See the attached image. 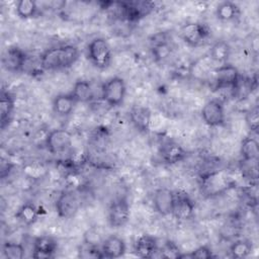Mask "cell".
Returning a JSON list of instances; mask_svg holds the SVG:
<instances>
[{"label":"cell","mask_w":259,"mask_h":259,"mask_svg":"<svg viewBox=\"0 0 259 259\" xmlns=\"http://www.w3.org/2000/svg\"><path fill=\"white\" fill-rule=\"evenodd\" d=\"M79 50L73 45H63L47 49L39 56V65L46 71H56L72 67L79 59Z\"/></svg>","instance_id":"cell-1"},{"label":"cell","mask_w":259,"mask_h":259,"mask_svg":"<svg viewBox=\"0 0 259 259\" xmlns=\"http://www.w3.org/2000/svg\"><path fill=\"white\" fill-rule=\"evenodd\" d=\"M233 185L229 175L224 171H210L199 178V189L205 197H214L225 193Z\"/></svg>","instance_id":"cell-2"},{"label":"cell","mask_w":259,"mask_h":259,"mask_svg":"<svg viewBox=\"0 0 259 259\" xmlns=\"http://www.w3.org/2000/svg\"><path fill=\"white\" fill-rule=\"evenodd\" d=\"M87 57L90 63L100 69H107L112 61V52L104 37H95L87 46Z\"/></svg>","instance_id":"cell-3"},{"label":"cell","mask_w":259,"mask_h":259,"mask_svg":"<svg viewBox=\"0 0 259 259\" xmlns=\"http://www.w3.org/2000/svg\"><path fill=\"white\" fill-rule=\"evenodd\" d=\"M126 94V85L122 78L112 77L101 86V98L110 107L122 104Z\"/></svg>","instance_id":"cell-4"},{"label":"cell","mask_w":259,"mask_h":259,"mask_svg":"<svg viewBox=\"0 0 259 259\" xmlns=\"http://www.w3.org/2000/svg\"><path fill=\"white\" fill-rule=\"evenodd\" d=\"M131 218V206L123 196L113 199L107 210V220L111 228L118 229L124 227Z\"/></svg>","instance_id":"cell-5"},{"label":"cell","mask_w":259,"mask_h":259,"mask_svg":"<svg viewBox=\"0 0 259 259\" xmlns=\"http://www.w3.org/2000/svg\"><path fill=\"white\" fill-rule=\"evenodd\" d=\"M181 38L190 47H198L209 35L208 27L201 22H187L180 30Z\"/></svg>","instance_id":"cell-6"},{"label":"cell","mask_w":259,"mask_h":259,"mask_svg":"<svg viewBox=\"0 0 259 259\" xmlns=\"http://www.w3.org/2000/svg\"><path fill=\"white\" fill-rule=\"evenodd\" d=\"M81 206L79 196L72 190H64L56 200V211L61 219L74 217Z\"/></svg>","instance_id":"cell-7"},{"label":"cell","mask_w":259,"mask_h":259,"mask_svg":"<svg viewBox=\"0 0 259 259\" xmlns=\"http://www.w3.org/2000/svg\"><path fill=\"white\" fill-rule=\"evenodd\" d=\"M72 146V134L65 128L52 130L46 138V147L54 155L68 151Z\"/></svg>","instance_id":"cell-8"},{"label":"cell","mask_w":259,"mask_h":259,"mask_svg":"<svg viewBox=\"0 0 259 259\" xmlns=\"http://www.w3.org/2000/svg\"><path fill=\"white\" fill-rule=\"evenodd\" d=\"M201 118L204 123L210 127H218L225 124V107L221 100L210 99L201 109Z\"/></svg>","instance_id":"cell-9"},{"label":"cell","mask_w":259,"mask_h":259,"mask_svg":"<svg viewBox=\"0 0 259 259\" xmlns=\"http://www.w3.org/2000/svg\"><path fill=\"white\" fill-rule=\"evenodd\" d=\"M121 16L128 22H135L148 15L154 8V3L146 1L117 3Z\"/></svg>","instance_id":"cell-10"},{"label":"cell","mask_w":259,"mask_h":259,"mask_svg":"<svg viewBox=\"0 0 259 259\" xmlns=\"http://www.w3.org/2000/svg\"><path fill=\"white\" fill-rule=\"evenodd\" d=\"M194 202L185 192H175L172 215L180 222H186L194 215Z\"/></svg>","instance_id":"cell-11"},{"label":"cell","mask_w":259,"mask_h":259,"mask_svg":"<svg viewBox=\"0 0 259 259\" xmlns=\"http://www.w3.org/2000/svg\"><path fill=\"white\" fill-rule=\"evenodd\" d=\"M27 56L19 47L10 46L8 47L2 56L3 68L12 73H17L23 70L26 64Z\"/></svg>","instance_id":"cell-12"},{"label":"cell","mask_w":259,"mask_h":259,"mask_svg":"<svg viewBox=\"0 0 259 259\" xmlns=\"http://www.w3.org/2000/svg\"><path fill=\"white\" fill-rule=\"evenodd\" d=\"M213 76L215 89L232 88L240 76V73L235 66L226 63L213 70Z\"/></svg>","instance_id":"cell-13"},{"label":"cell","mask_w":259,"mask_h":259,"mask_svg":"<svg viewBox=\"0 0 259 259\" xmlns=\"http://www.w3.org/2000/svg\"><path fill=\"white\" fill-rule=\"evenodd\" d=\"M58 249V242L51 236H39L33 241L32 246V258L45 259L54 257Z\"/></svg>","instance_id":"cell-14"},{"label":"cell","mask_w":259,"mask_h":259,"mask_svg":"<svg viewBox=\"0 0 259 259\" xmlns=\"http://www.w3.org/2000/svg\"><path fill=\"white\" fill-rule=\"evenodd\" d=\"M175 192L169 188L162 187L157 189L153 195V205L155 210L163 217L172 214Z\"/></svg>","instance_id":"cell-15"},{"label":"cell","mask_w":259,"mask_h":259,"mask_svg":"<svg viewBox=\"0 0 259 259\" xmlns=\"http://www.w3.org/2000/svg\"><path fill=\"white\" fill-rule=\"evenodd\" d=\"M159 154L164 163L169 165L180 163L187 156L185 149L180 144L173 141H167L163 143L160 147Z\"/></svg>","instance_id":"cell-16"},{"label":"cell","mask_w":259,"mask_h":259,"mask_svg":"<svg viewBox=\"0 0 259 259\" xmlns=\"http://www.w3.org/2000/svg\"><path fill=\"white\" fill-rule=\"evenodd\" d=\"M103 258H120L126 252V245L122 238L116 235H109L106 237L100 246Z\"/></svg>","instance_id":"cell-17"},{"label":"cell","mask_w":259,"mask_h":259,"mask_svg":"<svg viewBox=\"0 0 259 259\" xmlns=\"http://www.w3.org/2000/svg\"><path fill=\"white\" fill-rule=\"evenodd\" d=\"M157 239L149 234L141 235L135 242L134 252L141 258H152L158 252Z\"/></svg>","instance_id":"cell-18"},{"label":"cell","mask_w":259,"mask_h":259,"mask_svg":"<svg viewBox=\"0 0 259 259\" xmlns=\"http://www.w3.org/2000/svg\"><path fill=\"white\" fill-rule=\"evenodd\" d=\"M130 118L138 131L142 133L149 132L152 119V112L149 107L134 105L130 110Z\"/></svg>","instance_id":"cell-19"},{"label":"cell","mask_w":259,"mask_h":259,"mask_svg":"<svg viewBox=\"0 0 259 259\" xmlns=\"http://www.w3.org/2000/svg\"><path fill=\"white\" fill-rule=\"evenodd\" d=\"M77 103L71 93H61L53 99V110L59 116H68L72 113Z\"/></svg>","instance_id":"cell-20"},{"label":"cell","mask_w":259,"mask_h":259,"mask_svg":"<svg viewBox=\"0 0 259 259\" xmlns=\"http://www.w3.org/2000/svg\"><path fill=\"white\" fill-rule=\"evenodd\" d=\"M254 86L255 83L251 78L240 75L231 88L232 97L237 101L245 100L252 93Z\"/></svg>","instance_id":"cell-21"},{"label":"cell","mask_w":259,"mask_h":259,"mask_svg":"<svg viewBox=\"0 0 259 259\" xmlns=\"http://www.w3.org/2000/svg\"><path fill=\"white\" fill-rule=\"evenodd\" d=\"M14 110V98L13 96L5 91H1L0 98V126L4 130L10 122Z\"/></svg>","instance_id":"cell-22"},{"label":"cell","mask_w":259,"mask_h":259,"mask_svg":"<svg viewBox=\"0 0 259 259\" xmlns=\"http://www.w3.org/2000/svg\"><path fill=\"white\" fill-rule=\"evenodd\" d=\"M39 217V210L35 204L26 202L22 204L15 213V218L25 226L33 225Z\"/></svg>","instance_id":"cell-23"},{"label":"cell","mask_w":259,"mask_h":259,"mask_svg":"<svg viewBox=\"0 0 259 259\" xmlns=\"http://www.w3.org/2000/svg\"><path fill=\"white\" fill-rule=\"evenodd\" d=\"M240 15L239 6L232 1L221 2L215 8V16L221 21H233Z\"/></svg>","instance_id":"cell-24"},{"label":"cell","mask_w":259,"mask_h":259,"mask_svg":"<svg viewBox=\"0 0 259 259\" xmlns=\"http://www.w3.org/2000/svg\"><path fill=\"white\" fill-rule=\"evenodd\" d=\"M70 93L77 102H89L93 99V89L87 80H77Z\"/></svg>","instance_id":"cell-25"},{"label":"cell","mask_w":259,"mask_h":259,"mask_svg":"<svg viewBox=\"0 0 259 259\" xmlns=\"http://www.w3.org/2000/svg\"><path fill=\"white\" fill-rule=\"evenodd\" d=\"M152 53L156 61H163L167 57H169L171 53V47L169 46L166 37L163 36V34L159 33L154 36V39L152 40Z\"/></svg>","instance_id":"cell-26"},{"label":"cell","mask_w":259,"mask_h":259,"mask_svg":"<svg viewBox=\"0 0 259 259\" xmlns=\"http://www.w3.org/2000/svg\"><path fill=\"white\" fill-rule=\"evenodd\" d=\"M231 55V47L228 42L224 40H219L214 42L208 53V57L212 62L226 64Z\"/></svg>","instance_id":"cell-27"},{"label":"cell","mask_w":259,"mask_h":259,"mask_svg":"<svg viewBox=\"0 0 259 259\" xmlns=\"http://www.w3.org/2000/svg\"><path fill=\"white\" fill-rule=\"evenodd\" d=\"M239 170L243 178L249 181H257L258 159H241L239 162Z\"/></svg>","instance_id":"cell-28"},{"label":"cell","mask_w":259,"mask_h":259,"mask_svg":"<svg viewBox=\"0 0 259 259\" xmlns=\"http://www.w3.org/2000/svg\"><path fill=\"white\" fill-rule=\"evenodd\" d=\"M38 7L33 0H19L15 4V12L19 18L29 19L37 14Z\"/></svg>","instance_id":"cell-29"},{"label":"cell","mask_w":259,"mask_h":259,"mask_svg":"<svg viewBox=\"0 0 259 259\" xmlns=\"http://www.w3.org/2000/svg\"><path fill=\"white\" fill-rule=\"evenodd\" d=\"M240 154L242 159H258L259 147L256 139L252 137H246L241 142Z\"/></svg>","instance_id":"cell-30"},{"label":"cell","mask_w":259,"mask_h":259,"mask_svg":"<svg viewBox=\"0 0 259 259\" xmlns=\"http://www.w3.org/2000/svg\"><path fill=\"white\" fill-rule=\"evenodd\" d=\"M253 251V245L248 240H237L230 246V254L233 258H246Z\"/></svg>","instance_id":"cell-31"},{"label":"cell","mask_w":259,"mask_h":259,"mask_svg":"<svg viewBox=\"0 0 259 259\" xmlns=\"http://www.w3.org/2000/svg\"><path fill=\"white\" fill-rule=\"evenodd\" d=\"M2 252L7 259H22L25 254V249L20 243L7 241L2 246Z\"/></svg>","instance_id":"cell-32"},{"label":"cell","mask_w":259,"mask_h":259,"mask_svg":"<svg viewBox=\"0 0 259 259\" xmlns=\"http://www.w3.org/2000/svg\"><path fill=\"white\" fill-rule=\"evenodd\" d=\"M245 121L248 126V128L251 131V133H257L259 127V108L258 106H254L251 109H249L246 112L245 115Z\"/></svg>","instance_id":"cell-33"},{"label":"cell","mask_w":259,"mask_h":259,"mask_svg":"<svg viewBox=\"0 0 259 259\" xmlns=\"http://www.w3.org/2000/svg\"><path fill=\"white\" fill-rule=\"evenodd\" d=\"M79 256L83 258H103L100 247L86 242L79 251Z\"/></svg>","instance_id":"cell-34"},{"label":"cell","mask_w":259,"mask_h":259,"mask_svg":"<svg viewBox=\"0 0 259 259\" xmlns=\"http://www.w3.org/2000/svg\"><path fill=\"white\" fill-rule=\"evenodd\" d=\"M185 257L197 258V259H209V258H213L214 255L211 249L208 248L207 246H199L195 250L191 251L189 254H181L179 258H185Z\"/></svg>","instance_id":"cell-35"},{"label":"cell","mask_w":259,"mask_h":259,"mask_svg":"<svg viewBox=\"0 0 259 259\" xmlns=\"http://www.w3.org/2000/svg\"><path fill=\"white\" fill-rule=\"evenodd\" d=\"M161 253H163V254H162L163 257L179 258L180 255H181L180 252H179V249H178V248L175 246V244L172 243V242H167V243L164 245V247H163Z\"/></svg>","instance_id":"cell-36"}]
</instances>
